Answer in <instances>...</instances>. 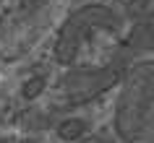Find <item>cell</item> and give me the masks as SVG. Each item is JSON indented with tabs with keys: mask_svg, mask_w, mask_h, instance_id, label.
I'll list each match as a JSON object with an SVG mask.
<instances>
[{
	"mask_svg": "<svg viewBox=\"0 0 154 143\" xmlns=\"http://www.w3.org/2000/svg\"><path fill=\"white\" fill-rule=\"evenodd\" d=\"M112 127L120 143H154V60L125 68L112 104Z\"/></svg>",
	"mask_w": 154,
	"mask_h": 143,
	"instance_id": "obj_1",
	"label": "cell"
},
{
	"mask_svg": "<svg viewBox=\"0 0 154 143\" xmlns=\"http://www.w3.org/2000/svg\"><path fill=\"white\" fill-rule=\"evenodd\" d=\"M123 26L120 16L105 3H89L76 8L63 21L60 31L52 44V57L60 65L73 68V63L84 55V49L91 47V42L99 34H115Z\"/></svg>",
	"mask_w": 154,
	"mask_h": 143,
	"instance_id": "obj_2",
	"label": "cell"
},
{
	"mask_svg": "<svg viewBox=\"0 0 154 143\" xmlns=\"http://www.w3.org/2000/svg\"><path fill=\"white\" fill-rule=\"evenodd\" d=\"M131 63L133 60H128V55L123 49H118L115 55H110V60L99 65L68 68L57 83L60 86V102L65 107H81L86 102H94L97 96H102L105 91H110L112 86L120 83L123 73Z\"/></svg>",
	"mask_w": 154,
	"mask_h": 143,
	"instance_id": "obj_3",
	"label": "cell"
},
{
	"mask_svg": "<svg viewBox=\"0 0 154 143\" xmlns=\"http://www.w3.org/2000/svg\"><path fill=\"white\" fill-rule=\"evenodd\" d=\"M120 49L128 55V60H154V13L138 18L131 26Z\"/></svg>",
	"mask_w": 154,
	"mask_h": 143,
	"instance_id": "obj_4",
	"label": "cell"
},
{
	"mask_svg": "<svg viewBox=\"0 0 154 143\" xmlns=\"http://www.w3.org/2000/svg\"><path fill=\"white\" fill-rule=\"evenodd\" d=\"M84 133H86V120H65V122H60V127H57V135L63 138V141H71V143H79L84 138Z\"/></svg>",
	"mask_w": 154,
	"mask_h": 143,
	"instance_id": "obj_5",
	"label": "cell"
},
{
	"mask_svg": "<svg viewBox=\"0 0 154 143\" xmlns=\"http://www.w3.org/2000/svg\"><path fill=\"white\" fill-rule=\"evenodd\" d=\"M26 86H29V88H24V96H34L37 91H42V86H45V78H32Z\"/></svg>",
	"mask_w": 154,
	"mask_h": 143,
	"instance_id": "obj_6",
	"label": "cell"
},
{
	"mask_svg": "<svg viewBox=\"0 0 154 143\" xmlns=\"http://www.w3.org/2000/svg\"><path fill=\"white\" fill-rule=\"evenodd\" d=\"M79 143H115V141H107V138H99V135H91V138H81Z\"/></svg>",
	"mask_w": 154,
	"mask_h": 143,
	"instance_id": "obj_7",
	"label": "cell"
},
{
	"mask_svg": "<svg viewBox=\"0 0 154 143\" xmlns=\"http://www.w3.org/2000/svg\"><path fill=\"white\" fill-rule=\"evenodd\" d=\"M0 5H3V0H0Z\"/></svg>",
	"mask_w": 154,
	"mask_h": 143,
	"instance_id": "obj_8",
	"label": "cell"
}]
</instances>
